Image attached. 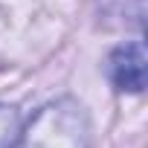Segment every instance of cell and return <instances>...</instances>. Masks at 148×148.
I'll use <instances>...</instances> for the list:
<instances>
[{
	"label": "cell",
	"instance_id": "2",
	"mask_svg": "<svg viewBox=\"0 0 148 148\" xmlns=\"http://www.w3.org/2000/svg\"><path fill=\"white\" fill-rule=\"evenodd\" d=\"M110 79L128 93H139L145 87V47L139 41L125 44L110 55Z\"/></svg>",
	"mask_w": 148,
	"mask_h": 148
},
{
	"label": "cell",
	"instance_id": "1",
	"mask_svg": "<svg viewBox=\"0 0 148 148\" xmlns=\"http://www.w3.org/2000/svg\"><path fill=\"white\" fill-rule=\"evenodd\" d=\"M15 148H87V119L73 102L44 108Z\"/></svg>",
	"mask_w": 148,
	"mask_h": 148
}]
</instances>
